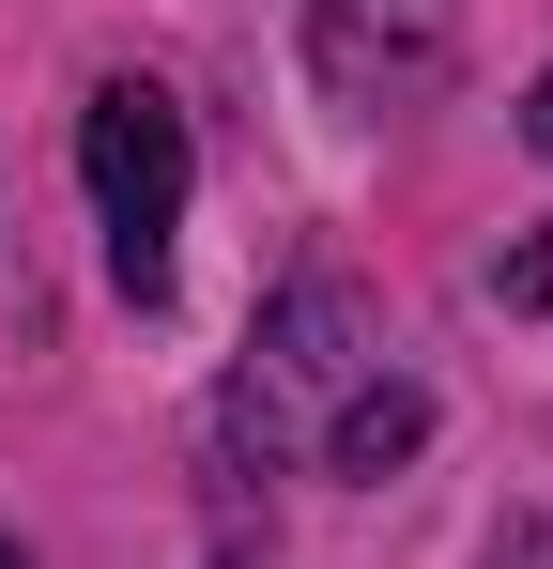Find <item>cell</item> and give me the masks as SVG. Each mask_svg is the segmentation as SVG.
<instances>
[{"mask_svg":"<svg viewBox=\"0 0 553 569\" xmlns=\"http://www.w3.org/2000/svg\"><path fill=\"white\" fill-rule=\"evenodd\" d=\"M354 339H369L354 292H339V278H292L276 323H262V355H247V385H231V447H292L323 400H354V385H369Z\"/></svg>","mask_w":553,"mask_h":569,"instance_id":"2","label":"cell"},{"mask_svg":"<svg viewBox=\"0 0 553 569\" xmlns=\"http://www.w3.org/2000/svg\"><path fill=\"white\" fill-rule=\"evenodd\" d=\"M78 170H92V216H108V278L123 292H170V231H184V108L154 78H108L78 108Z\"/></svg>","mask_w":553,"mask_h":569,"instance_id":"1","label":"cell"},{"mask_svg":"<svg viewBox=\"0 0 553 569\" xmlns=\"http://www.w3.org/2000/svg\"><path fill=\"white\" fill-rule=\"evenodd\" d=\"M507 308H553V247H523V262H507Z\"/></svg>","mask_w":553,"mask_h":569,"instance_id":"6","label":"cell"},{"mask_svg":"<svg viewBox=\"0 0 553 569\" xmlns=\"http://www.w3.org/2000/svg\"><path fill=\"white\" fill-rule=\"evenodd\" d=\"M446 47H461V0H308V62H323L354 108L431 93V78H446Z\"/></svg>","mask_w":553,"mask_h":569,"instance_id":"3","label":"cell"},{"mask_svg":"<svg viewBox=\"0 0 553 569\" xmlns=\"http://www.w3.org/2000/svg\"><path fill=\"white\" fill-rule=\"evenodd\" d=\"M0 569H16V539H0Z\"/></svg>","mask_w":553,"mask_h":569,"instance_id":"8","label":"cell"},{"mask_svg":"<svg viewBox=\"0 0 553 569\" xmlns=\"http://www.w3.org/2000/svg\"><path fill=\"white\" fill-rule=\"evenodd\" d=\"M476 569H553V523H507V539H492Z\"/></svg>","mask_w":553,"mask_h":569,"instance_id":"5","label":"cell"},{"mask_svg":"<svg viewBox=\"0 0 553 569\" xmlns=\"http://www.w3.org/2000/svg\"><path fill=\"white\" fill-rule=\"evenodd\" d=\"M523 139H539V154H553V78H539V93H523Z\"/></svg>","mask_w":553,"mask_h":569,"instance_id":"7","label":"cell"},{"mask_svg":"<svg viewBox=\"0 0 553 569\" xmlns=\"http://www.w3.org/2000/svg\"><path fill=\"white\" fill-rule=\"evenodd\" d=\"M415 431H431V400H415V385H354V400L323 416V462H339V477H384Z\"/></svg>","mask_w":553,"mask_h":569,"instance_id":"4","label":"cell"}]
</instances>
